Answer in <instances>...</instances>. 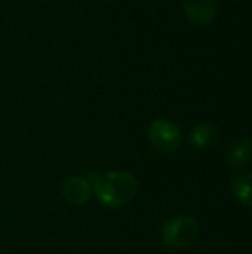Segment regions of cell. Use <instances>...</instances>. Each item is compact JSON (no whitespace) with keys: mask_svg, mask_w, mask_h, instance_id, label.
I'll return each mask as SVG.
<instances>
[{"mask_svg":"<svg viewBox=\"0 0 252 254\" xmlns=\"http://www.w3.org/2000/svg\"><path fill=\"white\" fill-rule=\"evenodd\" d=\"M100 204L108 208L126 205L137 193V179L128 171H108L100 174L92 171L86 179Z\"/></svg>","mask_w":252,"mask_h":254,"instance_id":"6da1fadb","label":"cell"},{"mask_svg":"<svg viewBox=\"0 0 252 254\" xmlns=\"http://www.w3.org/2000/svg\"><path fill=\"white\" fill-rule=\"evenodd\" d=\"M199 232V223L190 216L174 217L162 228V240L171 249H184L190 246Z\"/></svg>","mask_w":252,"mask_h":254,"instance_id":"7a4b0ae2","label":"cell"},{"mask_svg":"<svg viewBox=\"0 0 252 254\" xmlns=\"http://www.w3.org/2000/svg\"><path fill=\"white\" fill-rule=\"evenodd\" d=\"M149 140L151 146L163 153H172L180 149L183 137L180 128L166 119H157L149 127Z\"/></svg>","mask_w":252,"mask_h":254,"instance_id":"3957f363","label":"cell"},{"mask_svg":"<svg viewBox=\"0 0 252 254\" xmlns=\"http://www.w3.org/2000/svg\"><path fill=\"white\" fill-rule=\"evenodd\" d=\"M184 12L193 24L206 25L215 19L217 4L214 0H184Z\"/></svg>","mask_w":252,"mask_h":254,"instance_id":"277c9868","label":"cell"},{"mask_svg":"<svg viewBox=\"0 0 252 254\" xmlns=\"http://www.w3.org/2000/svg\"><path fill=\"white\" fill-rule=\"evenodd\" d=\"M62 196L71 205H83L92 195V188L86 179L82 177H70L61 186Z\"/></svg>","mask_w":252,"mask_h":254,"instance_id":"5b68a950","label":"cell"},{"mask_svg":"<svg viewBox=\"0 0 252 254\" xmlns=\"http://www.w3.org/2000/svg\"><path fill=\"white\" fill-rule=\"evenodd\" d=\"M252 156V141L247 137L235 140L226 153V162L230 168H241L250 162Z\"/></svg>","mask_w":252,"mask_h":254,"instance_id":"8992f818","label":"cell"},{"mask_svg":"<svg viewBox=\"0 0 252 254\" xmlns=\"http://www.w3.org/2000/svg\"><path fill=\"white\" fill-rule=\"evenodd\" d=\"M218 129L212 124H201L195 127L189 134V141L196 149H206L215 143Z\"/></svg>","mask_w":252,"mask_h":254,"instance_id":"52a82bcc","label":"cell"},{"mask_svg":"<svg viewBox=\"0 0 252 254\" xmlns=\"http://www.w3.org/2000/svg\"><path fill=\"white\" fill-rule=\"evenodd\" d=\"M235 196L245 205L252 207V173H239L232 179Z\"/></svg>","mask_w":252,"mask_h":254,"instance_id":"ba28073f","label":"cell"}]
</instances>
